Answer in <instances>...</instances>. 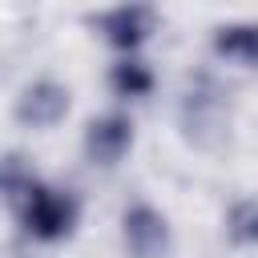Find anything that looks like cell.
Returning <instances> with one entry per match:
<instances>
[{
  "instance_id": "obj_7",
  "label": "cell",
  "mask_w": 258,
  "mask_h": 258,
  "mask_svg": "<svg viewBox=\"0 0 258 258\" xmlns=\"http://www.w3.org/2000/svg\"><path fill=\"white\" fill-rule=\"evenodd\" d=\"M214 52L234 64H258V24L238 20V24L214 28Z\"/></svg>"
},
{
  "instance_id": "obj_1",
  "label": "cell",
  "mask_w": 258,
  "mask_h": 258,
  "mask_svg": "<svg viewBox=\"0 0 258 258\" xmlns=\"http://www.w3.org/2000/svg\"><path fill=\"white\" fill-rule=\"evenodd\" d=\"M77 214H81V202L69 189H56V185H44V181H36L20 198V226L36 242H60V238H69L73 226H77Z\"/></svg>"
},
{
  "instance_id": "obj_2",
  "label": "cell",
  "mask_w": 258,
  "mask_h": 258,
  "mask_svg": "<svg viewBox=\"0 0 258 258\" xmlns=\"http://www.w3.org/2000/svg\"><path fill=\"white\" fill-rule=\"evenodd\" d=\"M177 121H181L185 141H189V145H198V149H222V145H226V137H230V113H226V97H222V93H218L210 81L185 93Z\"/></svg>"
},
{
  "instance_id": "obj_8",
  "label": "cell",
  "mask_w": 258,
  "mask_h": 258,
  "mask_svg": "<svg viewBox=\"0 0 258 258\" xmlns=\"http://www.w3.org/2000/svg\"><path fill=\"white\" fill-rule=\"evenodd\" d=\"M153 69L141 60V56H121L113 69H109V89L117 93V97H125V101H141V97H149L153 93Z\"/></svg>"
},
{
  "instance_id": "obj_9",
  "label": "cell",
  "mask_w": 258,
  "mask_h": 258,
  "mask_svg": "<svg viewBox=\"0 0 258 258\" xmlns=\"http://www.w3.org/2000/svg\"><path fill=\"white\" fill-rule=\"evenodd\" d=\"M226 238L234 246H258V198H242L226 214Z\"/></svg>"
},
{
  "instance_id": "obj_10",
  "label": "cell",
  "mask_w": 258,
  "mask_h": 258,
  "mask_svg": "<svg viewBox=\"0 0 258 258\" xmlns=\"http://www.w3.org/2000/svg\"><path fill=\"white\" fill-rule=\"evenodd\" d=\"M36 185V173H32V165L20 157V153H8V157H0V198H12V202H20L28 189Z\"/></svg>"
},
{
  "instance_id": "obj_6",
  "label": "cell",
  "mask_w": 258,
  "mask_h": 258,
  "mask_svg": "<svg viewBox=\"0 0 258 258\" xmlns=\"http://www.w3.org/2000/svg\"><path fill=\"white\" fill-rule=\"evenodd\" d=\"M12 117L24 125V129H52L69 117V89L60 81H32L20 97H16V109Z\"/></svg>"
},
{
  "instance_id": "obj_3",
  "label": "cell",
  "mask_w": 258,
  "mask_h": 258,
  "mask_svg": "<svg viewBox=\"0 0 258 258\" xmlns=\"http://www.w3.org/2000/svg\"><path fill=\"white\" fill-rule=\"evenodd\" d=\"M85 157L101 169H113L129 149H133V117L129 113H101L85 125V141H81Z\"/></svg>"
},
{
  "instance_id": "obj_5",
  "label": "cell",
  "mask_w": 258,
  "mask_h": 258,
  "mask_svg": "<svg viewBox=\"0 0 258 258\" xmlns=\"http://www.w3.org/2000/svg\"><path fill=\"white\" fill-rule=\"evenodd\" d=\"M93 28L113 48H121L125 56H133L149 40V32H153V8L149 4H117V8H105L101 16H93Z\"/></svg>"
},
{
  "instance_id": "obj_4",
  "label": "cell",
  "mask_w": 258,
  "mask_h": 258,
  "mask_svg": "<svg viewBox=\"0 0 258 258\" xmlns=\"http://www.w3.org/2000/svg\"><path fill=\"white\" fill-rule=\"evenodd\" d=\"M121 242L133 258H161L169 250V222L157 206L133 202L121 214Z\"/></svg>"
}]
</instances>
